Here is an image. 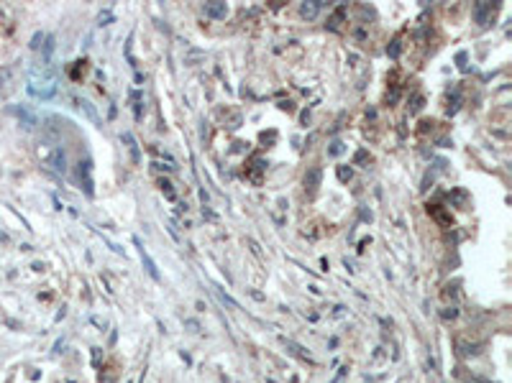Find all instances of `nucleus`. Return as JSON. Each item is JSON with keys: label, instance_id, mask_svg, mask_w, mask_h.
<instances>
[{"label": "nucleus", "instance_id": "nucleus-1", "mask_svg": "<svg viewBox=\"0 0 512 383\" xmlns=\"http://www.w3.org/2000/svg\"><path fill=\"white\" fill-rule=\"evenodd\" d=\"M29 92L34 97L49 100L57 92V72L49 64H34L29 72Z\"/></svg>", "mask_w": 512, "mask_h": 383}, {"label": "nucleus", "instance_id": "nucleus-2", "mask_svg": "<svg viewBox=\"0 0 512 383\" xmlns=\"http://www.w3.org/2000/svg\"><path fill=\"white\" fill-rule=\"evenodd\" d=\"M36 153H39V158H41L49 169H54L57 174H64V171H67V153H64V148H62L57 141H41L39 148H36Z\"/></svg>", "mask_w": 512, "mask_h": 383}, {"label": "nucleus", "instance_id": "nucleus-3", "mask_svg": "<svg viewBox=\"0 0 512 383\" xmlns=\"http://www.w3.org/2000/svg\"><path fill=\"white\" fill-rule=\"evenodd\" d=\"M494 11H497V6H492V3H476V6H474V18H476V23L486 26L489 18L494 16Z\"/></svg>", "mask_w": 512, "mask_h": 383}, {"label": "nucleus", "instance_id": "nucleus-4", "mask_svg": "<svg viewBox=\"0 0 512 383\" xmlns=\"http://www.w3.org/2000/svg\"><path fill=\"white\" fill-rule=\"evenodd\" d=\"M320 179H323V171L315 166V169H310L307 174H305V189L310 192V195H312V192L320 186Z\"/></svg>", "mask_w": 512, "mask_h": 383}, {"label": "nucleus", "instance_id": "nucleus-5", "mask_svg": "<svg viewBox=\"0 0 512 383\" xmlns=\"http://www.w3.org/2000/svg\"><path fill=\"white\" fill-rule=\"evenodd\" d=\"M226 13H228V8H226V3H205V16L208 18H226Z\"/></svg>", "mask_w": 512, "mask_h": 383}, {"label": "nucleus", "instance_id": "nucleus-6", "mask_svg": "<svg viewBox=\"0 0 512 383\" xmlns=\"http://www.w3.org/2000/svg\"><path fill=\"white\" fill-rule=\"evenodd\" d=\"M80 181L85 179V192L87 195H92V179H90V161H80Z\"/></svg>", "mask_w": 512, "mask_h": 383}, {"label": "nucleus", "instance_id": "nucleus-7", "mask_svg": "<svg viewBox=\"0 0 512 383\" xmlns=\"http://www.w3.org/2000/svg\"><path fill=\"white\" fill-rule=\"evenodd\" d=\"M136 245H138V248H141V240H138V238H136ZM141 261H143V266H146V271H149V273H151V276H154V279H159V271H156V266H154V261H151V258H149V253H146V251H143V248H141Z\"/></svg>", "mask_w": 512, "mask_h": 383}, {"label": "nucleus", "instance_id": "nucleus-8", "mask_svg": "<svg viewBox=\"0 0 512 383\" xmlns=\"http://www.w3.org/2000/svg\"><path fill=\"white\" fill-rule=\"evenodd\" d=\"M346 18V6H338L335 11H333V16H330V21H328V26L335 31L338 26H340V21H344Z\"/></svg>", "mask_w": 512, "mask_h": 383}, {"label": "nucleus", "instance_id": "nucleus-9", "mask_svg": "<svg viewBox=\"0 0 512 383\" xmlns=\"http://www.w3.org/2000/svg\"><path fill=\"white\" fill-rule=\"evenodd\" d=\"M318 11H320V3L315 0V3H302V8H300V13H302V18H315L318 16Z\"/></svg>", "mask_w": 512, "mask_h": 383}, {"label": "nucleus", "instance_id": "nucleus-10", "mask_svg": "<svg viewBox=\"0 0 512 383\" xmlns=\"http://www.w3.org/2000/svg\"><path fill=\"white\" fill-rule=\"evenodd\" d=\"M77 107H80V110H85V113H87V118H90V120H92L95 125H100V118H97L95 107H92V105H90L87 100H77Z\"/></svg>", "mask_w": 512, "mask_h": 383}, {"label": "nucleus", "instance_id": "nucleus-11", "mask_svg": "<svg viewBox=\"0 0 512 383\" xmlns=\"http://www.w3.org/2000/svg\"><path fill=\"white\" fill-rule=\"evenodd\" d=\"M123 141L128 143V151H131V158L138 163V146H136V141H133V135L131 133H123Z\"/></svg>", "mask_w": 512, "mask_h": 383}, {"label": "nucleus", "instance_id": "nucleus-12", "mask_svg": "<svg viewBox=\"0 0 512 383\" xmlns=\"http://www.w3.org/2000/svg\"><path fill=\"white\" fill-rule=\"evenodd\" d=\"M161 192L166 195V200H175V197H177V195H175V189H172V184H169V181H161Z\"/></svg>", "mask_w": 512, "mask_h": 383}, {"label": "nucleus", "instance_id": "nucleus-13", "mask_svg": "<svg viewBox=\"0 0 512 383\" xmlns=\"http://www.w3.org/2000/svg\"><path fill=\"white\" fill-rule=\"evenodd\" d=\"M387 54H389L392 59H397V57H400V41H392V46L387 49Z\"/></svg>", "mask_w": 512, "mask_h": 383}, {"label": "nucleus", "instance_id": "nucleus-14", "mask_svg": "<svg viewBox=\"0 0 512 383\" xmlns=\"http://www.w3.org/2000/svg\"><path fill=\"white\" fill-rule=\"evenodd\" d=\"M338 176H340V181H346V179H351V169H346V166H340V169H338Z\"/></svg>", "mask_w": 512, "mask_h": 383}, {"label": "nucleus", "instance_id": "nucleus-15", "mask_svg": "<svg viewBox=\"0 0 512 383\" xmlns=\"http://www.w3.org/2000/svg\"><path fill=\"white\" fill-rule=\"evenodd\" d=\"M41 39H44V36H41V34H36V36H34V41H31V49H39V46H41Z\"/></svg>", "mask_w": 512, "mask_h": 383}, {"label": "nucleus", "instance_id": "nucleus-16", "mask_svg": "<svg viewBox=\"0 0 512 383\" xmlns=\"http://www.w3.org/2000/svg\"><path fill=\"white\" fill-rule=\"evenodd\" d=\"M367 158H369L367 151H359V153H356V163H361V161H367Z\"/></svg>", "mask_w": 512, "mask_h": 383}, {"label": "nucleus", "instance_id": "nucleus-17", "mask_svg": "<svg viewBox=\"0 0 512 383\" xmlns=\"http://www.w3.org/2000/svg\"><path fill=\"white\" fill-rule=\"evenodd\" d=\"M443 317H446V319H448V317H456V309H453V307H451V309H446V312H443Z\"/></svg>", "mask_w": 512, "mask_h": 383}, {"label": "nucleus", "instance_id": "nucleus-18", "mask_svg": "<svg viewBox=\"0 0 512 383\" xmlns=\"http://www.w3.org/2000/svg\"><path fill=\"white\" fill-rule=\"evenodd\" d=\"M340 148H344V146H340V143H333V148H330V153H340Z\"/></svg>", "mask_w": 512, "mask_h": 383}]
</instances>
